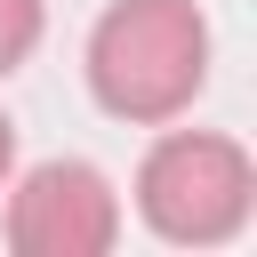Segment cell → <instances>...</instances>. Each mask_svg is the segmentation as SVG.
<instances>
[{
  "label": "cell",
  "mask_w": 257,
  "mask_h": 257,
  "mask_svg": "<svg viewBox=\"0 0 257 257\" xmlns=\"http://www.w3.org/2000/svg\"><path fill=\"white\" fill-rule=\"evenodd\" d=\"M0 193L16 257H104L120 241V193L96 161H32Z\"/></svg>",
  "instance_id": "cell-3"
},
{
  "label": "cell",
  "mask_w": 257,
  "mask_h": 257,
  "mask_svg": "<svg viewBox=\"0 0 257 257\" xmlns=\"http://www.w3.org/2000/svg\"><path fill=\"white\" fill-rule=\"evenodd\" d=\"M40 32H48V0H0V80L40 48Z\"/></svg>",
  "instance_id": "cell-4"
},
{
  "label": "cell",
  "mask_w": 257,
  "mask_h": 257,
  "mask_svg": "<svg viewBox=\"0 0 257 257\" xmlns=\"http://www.w3.org/2000/svg\"><path fill=\"white\" fill-rule=\"evenodd\" d=\"M8 177H16V120L0 112V185H8Z\"/></svg>",
  "instance_id": "cell-5"
},
{
  "label": "cell",
  "mask_w": 257,
  "mask_h": 257,
  "mask_svg": "<svg viewBox=\"0 0 257 257\" xmlns=\"http://www.w3.org/2000/svg\"><path fill=\"white\" fill-rule=\"evenodd\" d=\"M209 88L201 0H112L88 32V96L128 128H169Z\"/></svg>",
  "instance_id": "cell-1"
},
{
  "label": "cell",
  "mask_w": 257,
  "mask_h": 257,
  "mask_svg": "<svg viewBox=\"0 0 257 257\" xmlns=\"http://www.w3.org/2000/svg\"><path fill=\"white\" fill-rule=\"evenodd\" d=\"M257 209V161L241 137L217 128H169L137 161V217L169 249H217Z\"/></svg>",
  "instance_id": "cell-2"
}]
</instances>
